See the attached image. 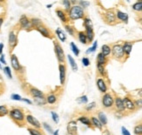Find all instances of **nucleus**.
Masks as SVG:
<instances>
[{
	"label": "nucleus",
	"instance_id": "nucleus-1",
	"mask_svg": "<svg viewBox=\"0 0 142 135\" xmlns=\"http://www.w3.org/2000/svg\"><path fill=\"white\" fill-rule=\"evenodd\" d=\"M10 118L14 120L18 125H21L25 121V115L23 111L19 108H14L9 112Z\"/></svg>",
	"mask_w": 142,
	"mask_h": 135
},
{
	"label": "nucleus",
	"instance_id": "nucleus-2",
	"mask_svg": "<svg viewBox=\"0 0 142 135\" xmlns=\"http://www.w3.org/2000/svg\"><path fill=\"white\" fill-rule=\"evenodd\" d=\"M84 17V10L80 6L74 5L69 10V18L72 20H77Z\"/></svg>",
	"mask_w": 142,
	"mask_h": 135
},
{
	"label": "nucleus",
	"instance_id": "nucleus-3",
	"mask_svg": "<svg viewBox=\"0 0 142 135\" xmlns=\"http://www.w3.org/2000/svg\"><path fill=\"white\" fill-rule=\"evenodd\" d=\"M54 48H55V53H56V56H57V58H58V61L61 63H64L65 57V52H64V51H63L62 47H61V45L55 41Z\"/></svg>",
	"mask_w": 142,
	"mask_h": 135
},
{
	"label": "nucleus",
	"instance_id": "nucleus-4",
	"mask_svg": "<svg viewBox=\"0 0 142 135\" xmlns=\"http://www.w3.org/2000/svg\"><path fill=\"white\" fill-rule=\"evenodd\" d=\"M10 63H11V66L12 68L14 69L16 71H22L23 68L20 65L19 62H18V59L17 58V56L15 54H12L11 57H10Z\"/></svg>",
	"mask_w": 142,
	"mask_h": 135
},
{
	"label": "nucleus",
	"instance_id": "nucleus-5",
	"mask_svg": "<svg viewBox=\"0 0 142 135\" xmlns=\"http://www.w3.org/2000/svg\"><path fill=\"white\" fill-rule=\"evenodd\" d=\"M26 120L30 125H31L33 127L36 128V129H40V128H41V124H40L39 120L36 119L35 117H33L32 115H27Z\"/></svg>",
	"mask_w": 142,
	"mask_h": 135
},
{
	"label": "nucleus",
	"instance_id": "nucleus-6",
	"mask_svg": "<svg viewBox=\"0 0 142 135\" xmlns=\"http://www.w3.org/2000/svg\"><path fill=\"white\" fill-rule=\"evenodd\" d=\"M103 105L107 108H109V107L113 106V99L112 95H110L109 93H107L103 96V100H102Z\"/></svg>",
	"mask_w": 142,
	"mask_h": 135
},
{
	"label": "nucleus",
	"instance_id": "nucleus-7",
	"mask_svg": "<svg viewBox=\"0 0 142 135\" xmlns=\"http://www.w3.org/2000/svg\"><path fill=\"white\" fill-rule=\"evenodd\" d=\"M113 54L115 58H120L124 56V51H123V47L120 45H116L113 47Z\"/></svg>",
	"mask_w": 142,
	"mask_h": 135
},
{
	"label": "nucleus",
	"instance_id": "nucleus-8",
	"mask_svg": "<svg viewBox=\"0 0 142 135\" xmlns=\"http://www.w3.org/2000/svg\"><path fill=\"white\" fill-rule=\"evenodd\" d=\"M58 69H59V79H60V84L62 85H64L65 82V75H66V70H65V65L59 64Z\"/></svg>",
	"mask_w": 142,
	"mask_h": 135
},
{
	"label": "nucleus",
	"instance_id": "nucleus-9",
	"mask_svg": "<svg viewBox=\"0 0 142 135\" xmlns=\"http://www.w3.org/2000/svg\"><path fill=\"white\" fill-rule=\"evenodd\" d=\"M17 43H18L17 35L15 34V32L13 31H10V33H9V46H10V50L14 49V47L17 45Z\"/></svg>",
	"mask_w": 142,
	"mask_h": 135
},
{
	"label": "nucleus",
	"instance_id": "nucleus-10",
	"mask_svg": "<svg viewBox=\"0 0 142 135\" xmlns=\"http://www.w3.org/2000/svg\"><path fill=\"white\" fill-rule=\"evenodd\" d=\"M19 24H20L21 28H23V29H30L31 27V22H30L28 18L25 15L21 16V18L19 19Z\"/></svg>",
	"mask_w": 142,
	"mask_h": 135
},
{
	"label": "nucleus",
	"instance_id": "nucleus-11",
	"mask_svg": "<svg viewBox=\"0 0 142 135\" xmlns=\"http://www.w3.org/2000/svg\"><path fill=\"white\" fill-rule=\"evenodd\" d=\"M67 131L70 135H74L77 133V123L75 121H70L67 125Z\"/></svg>",
	"mask_w": 142,
	"mask_h": 135
},
{
	"label": "nucleus",
	"instance_id": "nucleus-12",
	"mask_svg": "<svg viewBox=\"0 0 142 135\" xmlns=\"http://www.w3.org/2000/svg\"><path fill=\"white\" fill-rule=\"evenodd\" d=\"M30 93H31V96L34 97V98H43V97H44V93L41 91H39V89L34 88V87H31V89H30Z\"/></svg>",
	"mask_w": 142,
	"mask_h": 135
},
{
	"label": "nucleus",
	"instance_id": "nucleus-13",
	"mask_svg": "<svg viewBox=\"0 0 142 135\" xmlns=\"http://www.w3.org/2000/svg\"><path fill=\"white\" fill-rule=\"evenodd\" d=\"M123 103H124L125 107L129 109V110H133V109L135 108L134 103H133L131 100H129L128 98H125L124 100H123Z\"/></svg>",
	"mask_w": 142,
	"mask_h": 135
},
{
	"label": "nucleus",
	"instance_id": "nucleus-14",
	"mask_svg": "<svg viewBox=\"0 0 142 135\" xmlns=\"http://www.w3.org/2000/svg\"><path fill=\"white\" fill-rule=\"evenodd\" d=\"M37 30L39 31L40 33H41L42 35L44 36V37H47V38H51V33L49 30H48L46 27H44V25H40V26H39L37 28Z\"/></svg>",
	"mask_w": 142,
	"mask_h": 135
},
{
	"label": "nucleus",
	"instance_id": "nucleus-15",
	"mask_svg": "<svg viewBox=\"0 0 142 135\" xmlns=\"http://www.w3.org/2000/svg\"><path fill=\"white\" fill-rule=\"evenodd\" d=\"M97 85H98V87H99V89L100 92H107V85H105V81H104L102 79H98V81H97Z\"/></svg>",
	"mask_w": 142,
	"mask_h": 135
},
{
	"label": "nucleus",
	"instance_id": "nucleus-16",
	"mask_svg": "<svg viewBox=\"0 0 142 135\" xmlns=\"http://www.w3.org/2000/svg\"><path fill=\"white\" fill-rule=\"evenodd\" d=\"M115 105L116 107H117V109L119 111H124L125 110V105H124V103H123V100H121L120 98H117L115 100Z\"/></svg>",
	"mask_w": 142,
	"mask_h": 135
},
{
	"label": "nucleus",
	"instance_id": "nucleus-17",
	"mask_svg": "<svg viewBox=\"0 0 142 135\" xmlns=\"http://www.w3.org/2000/svg\"><path fill=\"white\" fill-rule=\"evenodd\" d=\"M56 13L57 15H58V17L59 18H60V20L62 21L64 24H65V23L67 22V18H66V15H65V13L64 11H63L62 10H56Z\"/></svg>",
	"mask_w": 142,
	"mask_h": 135
},
{
	"label": "nucleus",
	"instance_id": "nucleus-18",
	"mask_svg": "<svg viewBox=\"0 0 142 135\" xmlns=\"http://www.w3.org/2000/svg\"><path fill=\"white\" fill-rule=\"evenodd\" d=\"M117 18H119V19L124 21V22L127 23L128 21V15L126 13H124V12L122 11H120V10H118L117 12Z\"/></svg>",
	"mask_w": 142,
	"mask_h": 135
},
{
	"label": "nucleus",
	"instance_id": "nucleus-19",
	"mask_svg": "<svg viewBox=\"0 0 142 135\" xmlns=\"http://www.w3.org/2000/svg\"><path fill=\"white\" fill-rule=\"evenodd\" d=\"M56 34H57V36H58V39H60V41H62V42L65 41V39H66V36L65 35V33L63 32L61 29H59V28L57 29V30H56Z\"/></svg>",
	"mask_w": 142,
	"mask_h": 135
},
{
	"label": "nucleus",
	"instance_id": "nucleus-20",
	"mask_svg": "<svg viewBox=\"0 0 142 135\" xmlns=\"http://www.w3.org/2000/svg\"><path fill=\"white\" fill-rule=\"evenodd\" d=\"M105 19L108 23H114L115 22V15L112 11H109L105 14Z\"/></svg>",
	"mask_w": 142,
	"mask_h": 135
},
{
	"label": "nucleus",
	"instance_id": "nucleus-21",
	"mask_svg": "<svg viewBox=\"0 0 142 135\" xmlns=\"http://www.w3.org/2000/svg\"><path fill=\"white\" fill-rule=\"evenodd\" d=\"M31 26H33V27H35V28H38L39 26H40V25H42V22H41V20L39 19V18H31Z\"/></svg>",
	"mask_w": 142,
	"mask_h": 135
},
{
	"label": "nucleus",
	"instance_id": "nucleus-22",
	"mask_svg": "<svg viewBox=\"0 0 142 135\" xmlns=\"http://www.w3.org/2000/svg\"><path fill=\"white\" fill-rule=\"evenodd\" d=\"M99 120L100 121V123L103 125H107V116L105 115V113L100 112L99 113Z\"/></svg>",
	"mask_w": 142,
	"mask_h": 135
},
{
	"label": "nucleus",
	"instance_id": "nucleus-23",
	"mask_svg": "<svg viewBox=\"0 0 142 135\" xmlns=\"http://www.w3.org/2000/svg\"><path fill=\"white\" fill-rule=\"evenodd\" d=\"M67 57H68V59H69L70 65H71V66H72V68H73V70L74 71H78V65H77V64H76L75 60L73 59V57H72L71 55H68Z\"/></svg>",
	"mask_w": 142,
	"mask_h": 135
},
{
	"label": "nucleus",
	"instance_id": "nucleus-24",
	"mask_svg": "<svg viewBox=\"0 0 142 135\" xmlns=\"http://www.w3.org/2000/svg\"><path fill=\"white\" fill-rule=\"evenodd\" d=\"M122 47H123V51H124V52H126V54L129 55V54L131 53V51H132V45H131L130 43H125Z\"/></svg>",
	"mask_w": 142,
	"mask_h": 135
},
{
	"label": "nucleus",
	"instance_id": "nucleus-25",
	"mask_svg": "<svg viewBox=\"0 0 142 135\" xmlns=\"http://www.w3.org/2000/svg\"><path fill=\"white\" fill-rule=\"evenodd\" d=\"M46 101H47V103H49L51 105L55 104L57 101V96L55 95V94H50V95H48L47 98H46Z\"/></svg>",
	"mask_w": 142,
	"mask_h": 135
},
{
	"label": "nucleus",
	"instance_id": "nucleus-26",
	"mask_svg": "<svg viewBox=\"0 0 142 135\" xmlns=\"http://www.w3.org/2000/svg\"><path fill=\"white\" fill-rule=\"evenodd\" d=\"M86 38L89 41H92L93 39V37H94V33H93V30L92 28H86Z\"/></svg>",
	"mask_w": 142,
	"mask_h": 135
},
{
	"label": "nucleus",
	"instance_id": "nucleus-27",
	"mask_svg": "<svg viewBox=\"0 0 142 135\" xmlns=\"http://www.w3.org/2000/svg\"><path fill=\"white\" fill-rule=\"evenodd\" d=\"M78 39H79V41L81 42L82 44H84V45L87 43V38H86V33L83 32V31L78 33Z\"/></svg>",
	"mask_w": 142,
	"mask_h": 135
},
{
	"label": "nucleus",
	"instance_id": "nucleus-28",
	"mask_svg": "<svg viewBox=\"0 0 142 135\" xmlns=\"http://www.w3.org/2000/svg\"><path fill=\"white\" fill-rule=\"evenodd\" d=\"M92 122L97 128H99V129H100V130L102 129V124L100 123V121L99 120V119H97V118H95V117H92Z\"/></svg>",
	"mask_w": 142,
	"mask_h": 135
},
{
	"label": "nucleus",
	"instance_id": "nucleus-29",
	"mask_svg": "<svg viewBox=\"0 0 142 135\" xmlns=\"http://www.w3.org/2000/svg\"><path fill=\"white\" fill-rule=\"evenodd\" d=\"M110 52H111V48H110L109 46L107 45H104L102 46V52H101V53H102L103 55L105 57V56L109 55Z\"/></svg>",
	"mask_w": 142,
	"mask_h": 135
},
{
	"label": "nucleus",
	"instance_id": "nucleus-30",
	"mask_svg": "<svg viewBox=\"0 0 142 135\" xmlns=\"http://www.w3.org/2000/svg\"><path fill=\"white\" fill-rule=\"evenodd\" d=\"M78 121H80L81 123H83L85 124V125H86V126H91V121H90V119H88L87 117H80V118H78Z\"/></svg>",
	"mask_w": 142,
	"mask_h": 135
},
{
	"label": "nucleus",
	"instance_id": "nucleus-31",
	"mask_svg": "<svg viewBox=\"0 0 142 135\" xmlns=\"http://www.w3.org/2000/svg\"><path fill=\"white\" fill-rule=\"evenodd\" d=\"M97 60H98V64H99V65H104L105 64V57L104 56L101 52L98 55V58H97Z\"/></svg>",
	"mask_w": 142,
	"mask_h": 135
},
{
	"label": "nucleus",
	"instance_id": "nucleus-32",
	"mask_svg": "<svg viewBox=\"0 0 142 135\" xmlns=\"http://www.w3.org/2000/svg\"><path fill=\"white\" fill-rule=\"evenodd\" d=\"M8 113H9V111H8L7 107L5 105H0V117L8 114Z\"/></svg>",
	"mask_w": 142,
	"mask_h": 135
},
{
	"label": "nucleus",
	"instance_id": "nucleus-33",
	"mask_svg": "<svg viewBox=\"0 0 142 135\" xmlns=\"http://www.w3.org/2000/svg\"><path fill=\"white\" fill-rule=\"evenodd\" d=\"M34 100L38 105H44L46 103V100L44 99V97H43V98H34Z\"/></svg>",
	"mask_w": 142,
	"mask_h": 135
},
{
	"label": "nucleus",
	"instance_id": "nucleus-34",
	"mask_svg": "<svg viewBox=\"0 0 142 135\" xmlns=\"http://www.w3.org/2000/svg\"><path fill=\"white\" fill-rule=\"evenodd\" d=\"M71 48H72V51H73V52L74 53V55L76 56H78V54H79V50H78V48L77 47V45H75V44L73 43H71Z\"/></svg>",
	"mask_w": 142,
	"mask_h": 135
},
{
	"label": "nucleus",
	"instance_id": "nucleus-35",
	"mask_svg": "<svg viewBox=\"0 0 142 135\" xmlns=\"http://www.w3.org/2000/svg\"><path fill=\"white\" fill-rule=\"evenodd\" d=\"M28 132H30L31 135H43L41 132H39L36 128H28Z\"/></svg>",
	"mask_w": 142,
	"mask_h": 135
},
{
	"label": "nucleus",
	"instance_id": "nucleus-36",
	"mask_svg": "<svg viewBox=\"0 0 142 135\" xmlns=\"http://www.w3.org/2000/svg\"><path fill=\"white\" fill-rule=\"evenodd\" d=\"M133 10H137V11H140V10H142V2H137V3H135L133 5Z\"/></svg>",
	"mask_w": 142,
	"mask_h": 135
},
{
	"label": "nucleus",
	"instance_id": "nucleus-37",
	"mask_svg": "<svg viewBox=\"0 0 142 135\" xmlns=\"http://www.w3.org/2000/svg\"><path fill=\"white\" fill-rule=\"evenodd\" d=\"M134 133L137 135L142 134V125H138L134 127Z\"/></svg>",
	"mask_w": 142,
	"mask_h": 135
},
{
	"label": "nucleus",
	"instance_id": "nucleus-38",
	"mask_svg": "<svg viewBox=\"0 0 142 135\" xmlns=\"http://www.w3.org/2000/svg\"><path fill=\"white\" fill-rule=\"evenodd\" d=\"M85 25H86V28H92V23L91 19L89 18H86L85 19Z\"/></svg>",
	"mask_w": 142,
	"mask_h": 135
},
{
	"label": "nucleus",
	"instance_id": "nucleus-39",
	"mask_svg": "<svg viewBox=\"0 0 142 135\" xmlns=\"http://www.w3.org/2000/svg\"><path fill=\"white\" fill-rule=\"evenodd\" d=\"M97 49V41L94 42V44H93L92 47L89 48V49L86 51V53H90V52H95Z\"/></svg>",
	"mask_w": 142,
	"mask_h": 135
},
{
	"label": "nucleus",
	"instance_id": "nucleus-40",
	"mask_svg": "<svg viewBox=\"0 0 142 135\" xmlns=\"http://www.w3.org/2000/svg\"><path fill=\"white\" fill-rule=\"evenodd\" d=\"M4 71H5V72L6 73V74H7L8 78H9V79H11L12 76H11V71H10V67H9V66H6V67H5V69H4Z\"/></svg>",
	"mask_w": 142,
	"mask_h": 135
},
{
	"label": "nucleus",
	"instance_id": "nucleus-41",
	"mask_svg": "<svg viewBox=\"0 0 142 135\" xmlns=\"http://www.w3.org/2000/svg\"><path fill=\"white\" fill-rule=\"evenodd\" d=\"M97 66H98L99 72L100 73L101 75H105V68H104V65L98 64V65H97Z\"/></svg>",
	"mask_w": 142,
	"mask_h": 135
},
{
	"label": "nucleus",
	"instance_id": "nucleus-42",
	"mask_svg": "<svg viewBox=\"0 0 142 135\" xmlns=\"http://www.w3.org/2000/svg\"><path fill=\"white\" fill-rule=\"evenodd\" d=\"M63 5H65V10H70L71 9V3L68 1V0H65V1H63Z\"/></svg>",
	"mask_w": 142,
	"mask_h": 135
},
{
	"label": "nucleus",
	"instance_id": "nucleus-43",
	"mask_svg": "<svg viewBox=\"0 0 142 135\" xmlns=\"http://www.w3.org/2000/svg\"><path fill=\"white\" fill-rule=\"evenodd\" d=\"M78 101L79 103H84V104H86V103H87V97H86V96L80 97V98L78 99Z\"/></svg>",
	"mask_w": 142,
	"mask_h": 135
},
{
	"label": "nucleus",
	"instance_id": "nucleus-44",
	"mask_svg": "<svg viewBox=\"0 0 142 135\" xmlns=\"http://www.w3.org/2000/svg\"><path fill=\"white\" fill-rule=\"evenodd\" d=\"M65 30H66L67 32H68L70 35L73 36V34H74V32H73V29L72 28L71 26H69V25H65Z\"/></svg>",
	"mask_w": 142,
	"mask_h": 135
},
{
	"label": "nucleus",
	"instance_id": "nucleus-45",
	"mask_svg": "<svg viewBox=\"0 0 142 135\" xmlns=\"http://www.w3.org/2000/svg\"><path fill=\"white\" fill-rule=\"evenodd\" d=\"M52 119L54 120L55 123H58V115L56 113H54V112H52Z\"/></svg>",
	"mask_w": 142,
	"mask_h": 135
},
{
	"label": "nucleus",
	"instance_id": "nucleus-46",
	"mask_svg": "<svg viewBox=\"0 0 142 135\" xmlns=\"http://www.w3.org/2000/svg\"><path fill=\"white\" fill-rule=\"evenodd\" d=\"M43 126H44V127L45 128V130H47L48 132H50V133H53V131H52V127L48 125V124H46V123H43Z\"/></svg>",
	"mask_w": 142,
	"mask_h": 135
},
{
	"label": "nucleus",
	"instance_id": "nucleus-47",
	"mask_svg": "<svg viewBox=\"0 0 142 135\" xmlns=\"http://www.w3.org/2000/svg\"><path fill=\"white\" fill-rule=\"evenodd\" d=\"M79 4H80V5H81V8L82 7L86 8L89 5H90V3H89V2H86V1H80Z\"/></svg>",
	"mask_w": 142,
	"mask_h": 135
},
{
	"label": "nucleus",
	"instance_id": "nucleus-48",
	"mask_svg": "<svg viewBox=\"0 0 142 135\" xmlns=\"http://www.w3.org/2000/svg\"><path fill=\"white\" fill-rule=\"evenodd\" d=\"M82 62H83V65L85 66H88L89 65H90V61L87 58H84L83 59H82Z\"/></svg>",
	"mask_w": 142,
	"mask_h": 135
},
{
	"label": "nucleus",
	"instance_id": "nucleus-49",
	"mask_svg": "<svg viewBox=\"0 0 142 135\" xmlns=\"http://www.w3.org/2000/svg\"><path fill=\"white\" fill-rule=\"evenodd\" d=\"M11 99L13 100H22L21 97L19 95H18V94H12V95H11Z\"/></svg>",
	"mask_w": 142,
	"mask_h": 135
},
{
	"label": "nucleus",
	"instance_id": "nucleus-50",
	"mask_svg": "<svg viewBox=\"0 0 142 135\" xmlns=\"http://www.w3.org/2000/svg\"><path fill=\"white\" fill-rule=\"evenodd\" d=\"M121 131H122V134L123 135H131L130 132H128V130L126 129V127H124V126H123V127L121 128Z\"/></svg>",
	"mask_w": 142,
	"mask_h": 135
},
{
	"label": "nucleus",
	"instance_id": "nucleus-51",
	"mask_svg": "<svg viewBox=\"0 0 142 135\" xmlns=\"http://www.w3.org/2000/svg\"><path fill=\"white\" fill-rule=\"evenodd\" d=\"M95 105H96V104H95V102L91 103V104H89V105H87V106L86 107V110H88V111H89V110H91V109H92L93 107L95 106Z\"/></svg>",
	"mask_w": 142,
	"mask_h": 135
},
{
	"label": "nucleus",
	"instance_id": "nucleus-52",
	"mask_svg": "<svg viewBox=\"0 0 142 135\" xmlns=\"http://www.w3.org/2000/svg\"><path fill=\"white\" fill-rule=\"evenodd\" d=\"M134 105H137V106H139V107H142V99H139V100L135 101Z\"/></svg>",
	"mask_w": 142,
	"mask_h": 135
},
{
	"label": "nucleus",
	"instance_id": "nucleus-53",
	"mask_svg": "<svg viewBox=\"0 0 142 135\" xmlns=\"http://www.w3.org/2000/svg\"><path fill=\"white\" fill-rule=\"evenodd\" d=\"M0 60H1V62L3 63V64H6L5 59V58H4V55L1 56V58H0Z\"/></svg>",
	"mask_w": 142,
	"mask_h": 135
},
{
	"label": "nucleus",
	"instance_id": "nucleus-54",
	"mask_svg": "<svg viewBox=\"0 0 142 135\" xmlns=\"http://www.w3.org/2000/svg\"><path fill=\"white\" fill-rule=\"evenodd\" d=\"M3 47H4V45H3V44L0 43V54H2V51H3Z\"/></svg>",
	"mask_w": 142,
	"mask_h": 135
},
{
	"label": "nucleus",
	"instance_id": "nucleus-55",
	"mask_svg": "<svg viewBox=\"0 0 142 135\" xmlns=\"http://www.w3.org/2000/svg\"><path fill=\"white\" fill-rule=\"evenodd\" d=\"M3 22H4V18H0V28H1L2 24H3Z\"/></svg>",
	"mask_w": 142,
	"mask_h": 135
},
{
	"label": "nucleus",
	"instance_id": "nucleus-56",
	"mask_svg": "<svg viewBox=\"0 0 142 135\" xmlns=\"http://www.w3.org/2000/svg\"><path fill=\"white\" fill-rule=\"evenodd\" d=\"M103 135H111V134H110V132L108 131H105V132H103Z\"/></svg>",
	"mask_w": 142,
	"mask_h": 135
},
{
	"label": "nucleus",
	"instance_id": "nucleus-57",
	"mask_svg": "<svg viewBox=\"0 0 142 135\" xmlns=\"http://www.w3.org/2000/svg\"><path fill=\"white\" fill-rule=\"evenodd\" d=\"M24 100V101H25V102H27L28 104H31V101H30L28 100Z\"/></svg>",
	"mask_w": 142,
	"mask_h": 135
},
{
	"label": "nucleus",
	"instance_id": "nucleus-58",
	"mask_svg": "<svg viewBox=\"0 0 142 135\" xmlns=\"http://www.w3.org/2000/svg\"><path fill=\"white\" fill-rule=\"evenodd\" d=\"M53 135H58V130L55 131V132H53Z\"/></svg>",
	"mask_w": 142,
	"mask_h": 135
},
{
	"label": "nucleus",
	"instance_id": "nucleus-59",
	"mask_svg": "<svg viewBox=\"0 0 142 135\" xmlns=\"http://www.w3.org/2000/svg\"><path fill=\"white\" fill-rule=\"evenodd\" d=\"M139 95L140 96V97H142V89L139 92Z\"/></svg>",
	"mask_w": 142,
	"mask_h": 135
},
{
	"label": "nucleus",
	"instance_id": "nucleus-60",
	"mask_svg": "<svg viewBox=\"0 0 142 135\" xmlns=\"http://www.w3.org/2000/svg\"><path fill=\"white\" fill-rule=\"evenodd\" d=\"M141 22H142V19H141Z\"/></svg>",
	"mask_w": 142,
	"mask_h": 135
}]
</instances>
